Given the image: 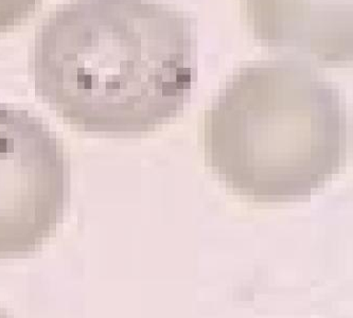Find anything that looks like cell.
Instances as JSON below:
<instances>
[{
  "label": "cell",
  "mask_w": 353,
  "mask_h": 318,
  "mask_svg": "<svg viewBox=\"0 0 353 318\" xmlns=\"http://www.w3.org/2000/svg\"><path fill=\"white\" fill-rule=\"evenodd\" d=\"M39 96L67 123L149 133L179 116L194 81L189 19L153 0H72L39 28Z\"/></svg>",
  "instance_id": "obj_1"
},
{
  "label": "cell",
  "mask_w": 353,
  "mask_h": 318,
  "mask_svg": "<svg viewBox=\"0 0 353 318\" xmlns=\"http://www.w3.org/2000/svg\"><path fill=\"white\" fill-rule=\"evenodd\" d=\"M348 140L340 90L301 61L242 67L205 115L207 165L258 203L312 195L344 167Z\"/></svg>",
  "instance_id": "obj_2"
},
{
  "label": "cell",
  "mask_w": 353,
  "mask_h": 318,
  "mask_svg": "<svg viewBox=\"0 0 353 318\" xmlns=\"http://www.w3.org/2000/svg\"><path fill=\"white\" fill-rule=\"evenodd\" d=\"M68 170L39 118L0 104V259L37 250L63 218Z\"/></svg>",
  "instance_id": "obj_3"
},
{
  "label": "cell",
  "mask_w": 353,
  "mask_h": 318,
  "mask_svg": "<svg viewBox=\"0 0 353 318\" xmlns=\"http://www.w3.org/2000/svg\"><path fill=\"white\" fill-rule=\"evenodd\" d=\"M248 23L265 46L319 63L352 60V0H242Z\"/></svg>",
  "instance_id": "obj_4"
},
{
  "label": "cell",
  "mask_w": 353,
  "mask_h": 318,
  "mask_svg": "<svg viewBox=\"0 0 353 318\" xmlns=\"http://www.w3.org/2000/svg\"><path fill=\"white\" fill-rule=\"evenodd\" d=\"M41 0H0V34L28 19Z\"/></svg>",
  "instance_id": "obj_5"
}]
</instances>
